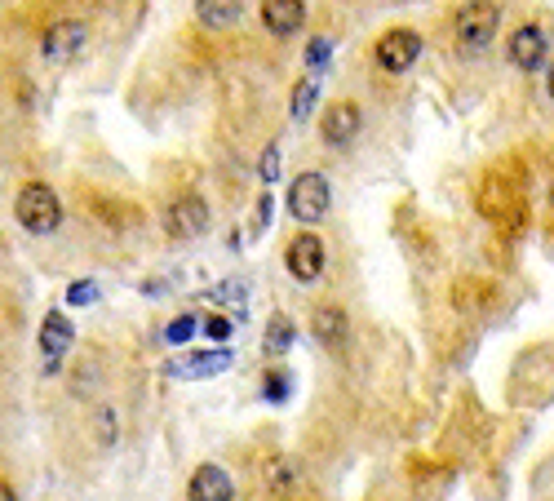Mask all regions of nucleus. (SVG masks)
Listing matches in <instances>:
<instances>
[{
    "label": "nucleus",
    "mask_w": 554,
    "mask_h": 501,
    "mask_svg": "<svg viewBox=\"0 0 554 501\" xmlns=\"http://www.w3.org/2000/svg\"><path fill=\"white\" fill-rule=\"evenodd\" d=\"M14 218L23 231L49 235V231L63 227V200H58V191L45 187V182H27L14 200Z\"/></svg>",
    "instance_id": "f257e3e1"
},
{
    "label": "nucleus",
    "mask_w": 554,
    "mask_h": 501,
    "mask_svg": "<svg viewBox=\"0 0 554 501\" xmlns=\"http://www.w3.org/2000/svg\"><path fill=\"white\" fill-rule=\"evenodd\" d=\"M497 27H501V5L497 0H466L453 18V32H457V45L466 54H484V49L497 40Z\"/></svg>",
    "instance_id": "f03ea898"
},
{
    "label": "nucleus",
    "mask_w": 554,
    "mask_h": 501,
    "mask_svg": "<svg viewBox=\"0 0 554 501\" xmlns=\"http://www.w3.org/2000/svg\"><path fill=\"white\" fill-rule=\"evenodd\" d=\"M289 213L302 227L328 218V178L324 173H297V182L289 187Z\"/></svg>",
    "instance_id": "7ed1b4c3"
},
{
    "label": "nucleus",
    "mask_w": 554,
    "mask_h": 501,
    "mask_svg": "<svg viewBox=\"0 0 554 501\" xmlns=\"http://www.w3.org/2000/svg\"><path fill=\"white\" fill-rule=\"evenodd\" d=\"M231 360L235 355L227 346H209V351H187V355H178V360H169L164 373H169L173 382H209V377L227 373Z\"/></svg>",
    "instance_id": "20e7f679"
},
{
    "label": "nucleus",
    "mask_w": 554,
    "mask_h": 501,
    "mask_svg": "<svg viewBox=\"0 0 554 501\" xmlns=\"http://www.w3.org/2000/svg\"><path fill=\"white\" fill-rule=\"evenodd\" d=\"M417 58H422V36L413 27H391V32L377 40V67L391 71V76H404Z\"/></svg>",
    "instance_id": "39448f33"
},
{
    "label": "nucleus",
    "mask_w": 554,
    "mask_h": 501,
    "mask_svg": "<svg viewBox=\"0 0 554 501\" xmlns=\"http://www.w3.org/2000/svg\"><path fill=\"white\" fill-rule=\"evenodd\" d=\"M164 231H169L173 240H196V235L209 231V204L200 196H178L164 209Z\"/></svg>",
    "instance_id": "423d86ee"
},
{
    "label": "nucleus",
    "mask_w": 554,
    "mask_h": 501,
    "mask_svg": "<svg viewBox=\"0 0 554 501\" xmlns=\"http://www.w3.org/2000/svg\"><path fill=\"white\" fill-rule=\"evenodd\" d=\"M284 267H289V275H293L297 284L320 280V271H324V240L315 231H302L289 244V253H284Z\"/></svg>",
    "instance_id": "0eeeda50"
},
{
    "label": "nucleus",
    "mask_w": 554,
    "mask_h": 501,
    "mask_svg": "<svg viewBox=\"0 0 554 501\" xmlns=\"http://www.w3.org/2000/svg\"><path fill=\"white\" fill-rule=\"evenodd\" d=\"M546 49H550V40L546 32H541L537 23H523L510 32V45H506V58L515 63L519 71H541L546 67Z\"/></svg>",
    "instance_id": "6e6552de"
},
{
    "label": "nucleus",
    "mask_w": 554,
    "mask_h": 501,
    "mask_svg": "<svg viewBox=\"0 0 554 501\" xmlns=\"http://www.w3.org/2000/svg\"><path fill=\"white\" fill-rule=\"evenodd\" d=\"M89 40V27L80 23V18H63V23H54L45 32V45H40V54L49 58V63H71V58L85 49Z\"/></svg>",
    "instance_id": "1a4fd4ad"
},
{
    "label": "nucleus",
    "mask_w": 554,
    "mask_h": 501,
    "mask_svg": "<svg viewBox=\"0 0 554 501\" xmlns=\"http://www.w3.org/2000/svg\"><path fill=\"white\" fill-rule=\"evenodd\" d=\"M359 125H364V116H359L355 102H333V107L320 116V138L328 147H351Z\"/></svg>",
    "instance_id": "9d476101"
},
{
    "label": "nucleus",
    "mask_w": 554,
    "mask_h": 501,
    "mask_svg": "<svg viewBox=\"0 0 554 501\" xmlns=\"http://www.w3.org/2000/svg\"><path fill=\"white\" fill-rule=\"evenodd\" d=\"M262 23L271 36H293L306 23V0H262Z\"/></svg>",
    "instance_id": "9b49d317"
},
{
    "label": "nucleus",
    "mask_w": 554,
    "mask_h": 501,
    "mask_svg": "<svg viewBox=\"0 0 554 501\" xmlns=\"http://www.w3.org/2000/svg\"><path fill=\"white\" fill-rule=\"evenodd\" d=\"M235 497V484L222 466H200L187 484V501H231Z\"/></svg>",
    "instance_id": "f8f14e48"
},
{
    "label": "nucleus",
    "mask_w": 554,
    "mask_h": 501,
    "mask_svg": "<svg viewBox=\"0 0 554 501\" xmlns=\"http://www.w3.org/2000/svg\"><path fill=\"white\" fill-rule=\"evenodd\" d=\"M71 342H76V324H71L63 311H49L45 324H40V355H45V360H63L71 351Z\"/></svg>",
    "instance_id": "ddd939ff"
},
{
    "label": "nucleus",
    "mask_w": 554,
    "mask_h": 501,
    "mask_svg": "<svg viewBox=\"0 0 554 501\" xmlns=\"http://www.w3.org/2000/svg\"><path fill=\"white\" fill-rule=\"evenodd\" d=\"M311 333L320 337L328 351H342V346H346V311H342V306H333V302L315 306V315H311Z\"/></svg>",
    "instance_id": "4468645a"
},
{
    "label": "nucleus",
    "mask_w": 554,
    "mask_h": 501,
    "mask_svg": "<svg viewBox=\"0 0 554 501\" xmlns=\"http://www.w3.org/2000/svg\"><path fill=\"white\" fill-rule=\"evenodd\" d=\"M196 14L204 27H213V32H222V27H235L244 14V0H196Z\"/></svg>",
    "instance_id": "2eb2a0df"
},
{
    "label": "nucleus",
    "mask_w": 554,
    "mask_h": 501,
    "mask_svg": "<svg viewBox=\"0 0 554 501\" xmlns=\"http://www.w3.org/2000/svg\"><path fill=\"white\" fill-rule=\"evenodd\" d=\"M262 346H266V355H271V360H280V355L289 351V346H293V320H289V315H275V320L266 324Z\"/></svg>",
    "instance_id": "dca6fc26"
},
{
    "label": "nucleus",
    "mask_w": 554,
    "mask_h": 501,
    "mask_svg": "<svg viewBox=\"0 0 554 501\" xmlns=\"http://www.w3.org/2000/svg\"><path fill=\"white\" fill-rule=\"evenodd\" d=\"M315 98H320V76H302V80L293 85L289 116H293V120H306V111L315 107Z\"/></svg>",
    "instance_id": "f3484780"
},
{
    "label": "nucleus",
    "mask_w": 554,
    "mask_h": 501,
    "mask_svg": "<svg viewBox=\"0 0 554 501\" xmlns=\"http://www.w3.org/2000/svg\"><path fill=\"white\" fill-rule=\"evenodd\" d=\"M196 329H200L196 315H178V320L164 329V342H169V346H182V342H191V337H196Z\"/></svg>",
    "instance_id": "a211bd4d"
},
{
    "label": "nucleus",
    "mask_w": 554,
    "mask_h": 501,
    "mask_svg": "<svg viewBox=\"0 0 554 501\" xmlns=\"http://www.w3.org/2000/svg\"><path fill=\"white\" fill-rule=\"evenodd\" d=\"M289 391H293V377L284 373V368H275V373H266V400L284 404V400H289Z\"/></svg>",
    "instance_id": "6ab92c4d"
},
{
    "label": "nucleus",
    "mask_w": 554,
    "mask_h": 501,
    "mask_svg": "<svg viewBox=\"0 0 554 501\" xmlns=\"http://www.w3.org/2000/svg\"><path fill=\"white\" fill-rule=\"evenodd\" d=\"M258 178L266 182V191H271V182H280V147H266L262 151V160H258Z\"/></svg>",
    "instance_id": "aec40b11"
},
{
    "label": "nucleus",
    "mask_w": 554,
    "mask_h": 501,
    "mask_svg": "<svg viewBox=\"0 0 554 501\" xmlns=\"http://www.w3.org/2000/svg\"><path fill=\"white\" fill-rule=\"evenodd\" d=\"M328 54H333V40H328V36H315L311 45H306V67L320 71V67L328 63Z\"/></svg>",
    "instance_id": "412c9836"
},
{
    "label": "nucleus",
    "mask_w": 554,
    "mask_h": 501,
    "mask_svg": "<svg viewBox=\"0 0 554 501\" xmlns=\"http://www.w3.org/2000/svg\"><path fill=\"white\" fill-rule=\"evenodd\" d=\"M67 302H71V306H89V302H98V284H94V280H76V284L67 289Z\"/></svg>",
    "instance_id": "4be33fe9"
},
{
    "label": "nucleus",
    "mask_w": 554,
    "mask_h": 501,
    "mask_svg": "<svg viewBox=\"0 0 554 501\" xmlns=\"http://www.w3.org/2000/svg\"><path fill=\"white\" fill-rule=\"evenodd\" d=\"M231 329H235V324L227 320V315H209V320H204V333H209L213 342H227Z\"/></svg>",
    "instance_id": "5701e85b"
},
{
    "label": "nucleus",
    "mask_w": 554,
    "mask_h": 501,
    "mask_svg": "<svg viewBox=\"0 0 554 501\" xmlns=\"http://www.w3.org/2000/svg\"><path fill=\"white\" fill-rule=\"evenodd\" d=\"M271 218H275V200H271V191H266V196L258 200V231H262Z\"/></svg>",
    "instance_id": "b1692460"
},
{
    "label": "nucleus",
    "mask_w": 554,
    "mask_h": 501,
    "mask_svg": "<svg viewBox=\"0 0 554 501\" xmlns=\"http://www.w3.org/2000/svg\"><path fill=\"white\" fill-rule=\"evenodd\" d=\"M98 426H102V444H111V439H116V417H111L107 408L98 413Z\"/></svg>",
    "instance_id": "393cba45"
},
{
    "label": "nucleus",
    "mask_w": 554,
    "mask_h": 501,
    "mask_svg": "<svg viewBox=\"0 0 554 501\" xmlns=\"http://www.w3.org/2000/svg\"><path fill=\"white\" fill-rule=\"evenodd\" d=\"M0 501H18V493H14V488H9V484H5V479H0Z\"/></svg>",
    "instance_id": "a878e982"
},
{
    "label": "nucleus",
    "mask_w": 554,
    "mask_h": 501,
    "mask_svg": "<svg viewBox=\"0 0 554 501\" xmlns=\"http://www.w3.org/2000/svg\"><path fill=\"white\" fill-rule=\"evenodd\" d=\"M546 89H550V98H554V67H550V76H546Z\"/></svg>",
    "instance_id": "bb28decb"
},
{
    "label": "nucleus",
    "mask_w": 554,
    "mask_h": 501,
    "mask_svg": "<svg viewBox=\"0 0 554 501\" xmlns=\"http://www.w3.org/2000/svg\"><path fill=\"white\" fill-rule=\"evenodd\" d=\"M550 196H554V191H550Z\"/></svg>",
    "instance_id": "cd10ccee"
}]
</instances>
